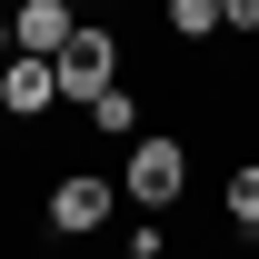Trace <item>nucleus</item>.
<instances>
[{"label": "nucleus", "mask_w": 259, "mask_h": 259, "mask_svg": "<svg viewBox=\"0 0 259 259\" xmlns=\"http://www.w3.org/2000/svg\"><path fill=\"white\" fill-rule=\"evenodd\" d=\"M50 80H60V110H90V100L120 80V40L100 30V20H80V30H70V50L50 60Z\"/></svg>", "instance_id": "nucleus-1"}, {"label": "nucleus", "mask_w": 259, "mask_h": 259, "mask_svg": "<svg viewBox=\"0 0 259 259\" xmlns=\"http://www.w3.org/2000/svg\"><path fill=\"white\" fill-rule=\"evenodd\" d=\"M180 190H190V150H180L169 130H140V140H130V199H140V209H169Z\"/></svg>", "instance_id": "nucleus-2"}, {"label": "nucleus", "mask_w": 259, "mask_h": 259, "mask_svg": "<svg viewBox=\"0 0 259 259\" xmlns=\"http://www.w3.org/2000/svg\"><path fill=\"white\" fill-rule=\"evenodd\" d=\"M50 239H90V229H110V209H120V190L100 180V169H70V180H50Z\"/></svg>", "instance_id": "nucleus-3"}, {"label": "nucleus", "mask_w": 259, "mask_h": 259, "mask_svg": "<svg viewBox=\"0 0 259 259\" xmlns=\"http://www.w3.org/2000/svg\"><path fill=\"white\" fill-rule=\"evenodd\" d=\"M0 110H10V120H50V110H60V80H50V60L10 50V60H0Z\"/></svg>", "instance_id": "nucleus-4"}, {"label": "nucleus", "mask_w": 259, "mask_h": 259, "mask_svg": "<svg viewBox=\"0 0 259 259\" xmlns=\"http://www.w3.org/2000/svg\"><path fill=\"white\" fill-rule=\"evenodd\" d=\"M70 30H80L70 0H20V10H10V50H30V60H60Z\"/></svg>", "instance_id": "nucleus-5"}, {"label": "nucleus", "mask_w": 259, "mask_h": 259, "mask_svg": "<svg viewBox=\"0 0 259 259\" xmlns=\"http://www.w3.org/2000/svg\"><path fill=\"white\" fill-rule=\"evenodd\" d=\"M80 120H90V130H110V140H140V130H150V120H140V90H120V80H110V90H100Z\"/></svg>", "instance_id": "nucleus-6"}, {"label": "nucleus", "mask_w": 259, "mask_h": 259, "mask_svg": "<svg viewBox=\"0 0 259 259\" xmlns=\"http://www.w3.org/2000/svg\"><path fill=\"white\" fill-rule=\"evenodd\" d=\"M229 220H239V229H259V160H239V169H229Z\"/></svg>", "instance_id": "nucleus-7"}, {"label": "nucleus", "mask_w": 259, "mask_h": 259, "mask_svg": "<svg viewBox=\"0 0 259 259\" xmlns=\"http://www.w3.org/2000/svg\"><path fill=\"white\" fill-rule=\"evenodd\" d=\"M160 20H169L180 40H209V30H220V0H169Z\"/></svg>", "instance_id": "nucleus-8"}, {"label": "nucleus", "mask_w": 259, "mask_h": 259, "mask_svg": "<svg viewBox=\"0 0 259 259\" xmlns=\"http://www.w3.org/2000/svg\"><path fill=\"white\" fill-rule=\"evenodd\" d=\"M220 30H239V40H259V0H220Z\"/></svg>", "instance_id": "nucleus-9"}, {"label": "nucleus", "mask_w": 259, "mask_h": 259, "mask_svg": "<svg viewBox=\"0 0 259 259\" xmlns=\"http://www.w3.org/2000/svg\"><path fill=\"white\" fill-rule=\"evenodd\" d=\"M120 259H140V249H120Z\"/></svg>", "instance_id": "nucleus-10"}, {"label": "nucleus", "mask_w": 259, "mask_h": 259, "mask_svg": "<svg viewBox=\"0 0 259 259\" xmlns=\"http://www.w3.org/2000/svg\"><path fill=\"white\" fill-rule=\"evenodd\" d=\"M70 10H80V0H70Z\"/></svg>", "instance_id": "nucleus-11"}]
</instances>
